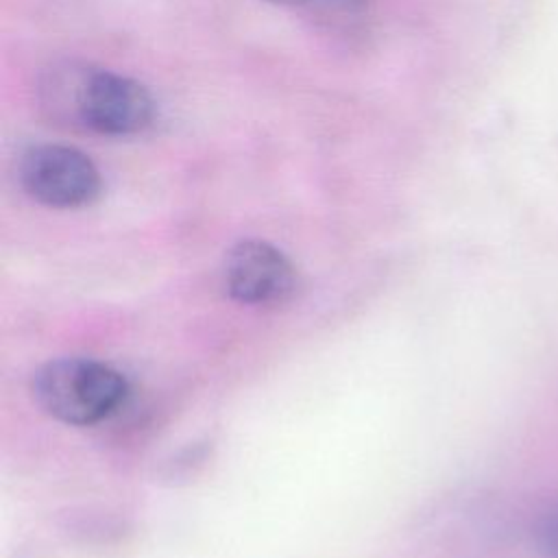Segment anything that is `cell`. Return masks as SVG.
<instances>
[{"mask_svg":"<svg viewBox=\"0 0 558 558\" xmlns=\"http://www.w3.org/2000/svg\"><path fill=\"white\" fill-rule=\"evenodd\" d=\"M222 277L229 296L246 305L281 303L296 283L290 259L264 240L238 242L225 257Z\"/></svg>","mask_w":558,"mask_h":558,"instance_id":"obj_4","label":"cell"},{"mask_svg":"<svg viewBox=\"0 0 558 558\" xmlns=\"http://www.w3.org/2000/svg\"><path fill=\"white\" fill-rule=\"evenodd\" d=\"M22 190L39 205L76 209L92 205L102 190L96 163L83 150L65 144H35L17 163Z\"/></svg>","mask_w":558,"mask_h":558,"instance_id":"obj_3","label":"cell"},{"mask_svg":"<svg viewBox=\"0 0 558 558\" xmlns=\"http://www.w3.org/2000/svg\"><path fill=\"white\" fill-rule=\"evenodd\" d=\"M39 100L57 124L107 137L144 133L155 120V100L140 81L85 63L52 65Z\"/></svg>","mask_w":558,"mask_h":558,"instance_id":"obj_1","label":"cell"},{"mask_svg":"<svg viewBox=\"0 0 558 558\" xmlns=\"http://www.w3.org/2000/svg\"><path fill=\"white\" fill-rule=\"evenodd\" d=\"M33 397L46 414L61 423L94 425L120 408L126 381L98 360L59 357L35 373Z\"/></svg>","mask_w":558,"mask_h":558,"instance_id":"obj_2","label":"cell"},{"mask_svg":"<svg viewBox=\"0 0 558 558\" xmlns=\"http://www.w3.org/2000/svg\"><path fill=\"white\" fill-rule=\"evenodd\" d=\"M541 545L549 558H558V508L545 519L541 527Z\"/></svg>","mask_w":558,"mask_h":558,"instance_id":"obj_5","label":"cell"},{"mask_svg":"<svg viewBox=\"0 0 558 558\" xmlns=\"http://www.w3.org/2000/svg\"><path fill=\"white\" fill-rule=\"evenodd\" d=\"M266 2H272V4H279V7H307V9L323 11L329 0H266Z\"/></svg>","mask_w":558,"mask_h":558,"instance_id":"obj_6","label":"cell"}]
</instances>
